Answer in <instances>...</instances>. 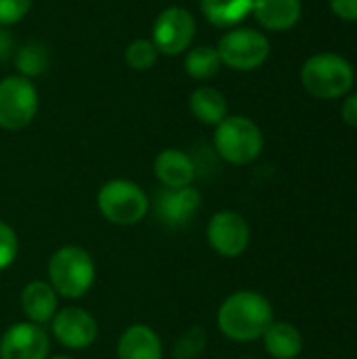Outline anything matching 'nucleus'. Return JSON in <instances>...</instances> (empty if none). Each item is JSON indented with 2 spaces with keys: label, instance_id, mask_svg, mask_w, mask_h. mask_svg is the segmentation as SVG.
I'll use <instances>...</instances> for the list:
<instances>
[{
  "label": "nucleus",
  "instance_id": "obj_4",
  "mask_svg": "<svg viewBox=\"0 0 357 359\" xmlns=\"http://www.w3.org/2000/svg\"><path fill=\"white\" fill-rule=\"evenodd\" d=\"M97 208L105 221L120 227H130L141 223L149 208L151 200L141 185L130 179H109L97 191Z\"/></svg>",
  "mask_w": 357,
  "mask_h": 359
},
{
  "label": "nucleus",
  "instance_id": "obj_8",
  "mask_svg": "<svg viewBox=\"0 0 357 359\" xmlns=\"http://www.w3.org/2000/svg\"><path fill=\"white\" fill-rule=\"evenodd\" d=\"M198 25L194 15L183 6H166L154 19L151 25V42L160 55L177 57L191 48Z\"/></svg>",
  "mask_w": 357,
  "mask_h": 359
},
{
  "label": "nucleus",
  "instance_id": "obj_2",
  "mask_svg": "<svg viewBox=\"0 0 357 359\" xmlns=\"http://www.w3.org/2000/svg\"><path fill=\"white\" fill-rule=\"evenodd\" d=\"M97 267L90 252L82 246H61L57 248L46 263V282L53 286L57 297L63 299H82L95 284Z\"/></svg>",
  "mask_w": 357,
  "mask_h": 359
},
{
  "label": "nucleus",
  "instance_id": "obj_6",
  "mask_svg": "<svg viewBox=\"0 0 357 359\" xmlns=\"http://www.w3.org/2000/svg\"><path fill=\"white\" fill-rule=\"evenodd\" d=\"M217 53L225 67L252 72L269 59L271 44L269 38L255 27H231L219 38Z\"/></svg>",
  "mask_w": 357,
  "mask_h": 359
},
{
  "label": "nucleus",
  "instance_id": "obj_14",
  "mask_svg": "<svg viewBox=\"0 0 357 359\" xmlns=\"http://www.w3.org/2000/svg\"><path fill=\"white\" fill-rule=\"evenodd\" d=\"M21 311L32 324H50L59 311V297L46 280H32L21 290Z\"/></svg>",
  "mask_w": 357,
  "mask_h": 359
},
{
  "label": "nucleus",
  "instance_id": "obj_25",
  "mask_svg": "<svg viewBox=\"0 0 357 359\" xmlns=\"http://www.w3.org/2000/svg\"><path fill=\"white\" fill-rule=\"evenodd\" d=\"M34 0H0V27L19 23L32 8Z\"/></svg>",
  "mask_w": 357,
  "mask_h": 359
},
{
  "label": "nucleus",
  "instance_id": "obj_1",
  "mask_svg": "<svg viewBox=\"0 0 357 359\" xmlns=\"http://www.w3.org/2000/svg\"><path fill=\"white\" fill-rule=\"evenodd\" d=\"M274 324L269 299L257 290L231 292L217 309V326L223 337L236 343L259 341Z\"/></svg>",
  "mask_w": 357,
  "mask_h": 359
},
{
  "label": "nucleus",
  "instance_id": "obj_11",
  "mask_svg": "<svg viewBox=\"0 0 357 359\" xmlns=\"http://www.w3.org/2000/svg\"><path fill=\"white\" fill-rule=\"evenodd\" d=\"M48 332L32 322L11 324L0 337V359H48Z\"/></svg>",
  "mask_w": 357,
  "mask_h": 359
},
{
  "label": "nucleus",
  "instance_id": "obj_28",
  "mask_svg": "<svg viewBox=\"0 0 357 359\" xmlns=\"http://www.w3.org/2000/svg\"><path fill=\"white\" fill-rule=\"evenodd\" d=\"M13 50H15L13 36H11L4 27H0V63L6 61V59L13 55Z\"/></svg>",
  "mask_w": 357,
  "mask_h": 359
},
{
  "label": "nucleus",
  "instance_id": "obj_16",
  "mask_svg": "<svg viewBox=\"0 0 357 359\" xmlns=\"http://www.w3.org/2000/svg\"><path fill=\"white\" fill-rule=\"evenodd\" d=\"M250 15L267 32H286L299 23L303 15V2L301 0H255Z\"/></svg>",
  "mask_w": 357,
  "mask_h": 359
},
{
  "label": "nucleus",
  "instance_id": "obj_12",
  "mask_svg": "<svg viewBox=\"0 0 357 359\" xmlns=\"http://www.w3.org/2000/svg\"><path fill=\"white\" fill-rule=\"evenodd\" d=\"M200 204H202V194L194 185L177 187V189L162 187L156 194L154 210L162 225L170 229H181L194 221V217L200 210Z\"/></svg>",
  "mask_w": 357,
  "mask_h": 359
},
{
  "label": "nucleus",
  "instance_id": "obj_9",
  "mask_svg": "<svg viewBox=\"0 0 357 359\" xmlns=\"http://www.w3.org/2000/svg\"><path fill=\"white\" fill-rule=\"evenodd\" d=\"M210 248L225 259H238L250 246V225L236 210H219L206 225Z\"/></svg>",
  "mask_w": 357,
  "mask_h": 359
},
{
  "label": "nucleus",
  "instance_id": "obj_29",
  "mask_svg": "<svg viewBox=\"0 0 357 359\" xmlns=\"http://www.w3.org/2000/svg\"><path fill=\"white\" fill-rule=\"evenodd\" d=\"M48 359H72V358H67V355H53V358H48Z\"/></svg>",
  "mask_w": 357,
  "mask_h": 359
},
{
  "label": "nucleus",
  "instance_id": "obj_26",
  "mask_svg": "<svg viewBox=\"0 0 357 359\" xmlns=\"http://www.w3.org/2000/svg\"><path fill=\"white\" fill-rule=\"evenodd\" d=\"M330 8L343 21H357V0H330Z\"/></svg>",
  "mask_w": 357,
  "mask_h": 359
},
{
  "label": "nucleus",
  "instance_id": "obj_27",
  "mask_svg": "<svg viewBox=\"0 0 357 359\" xmlns=\"http://www.w3.org/2000/svg\"><path fill=\"white\" fill-rule=\"evenodd\" d=\"M341 118L347 126L357 128V93L349 95L341 105Z\"/></svg>",
  "mask_w": 357,
  "mask_h": 359
},
{
  "label": "nucleus",
  "instance_id": "obj_30",
  "mask_svg": "<svg viewBox=\"0 0 357 359\" xmlns=\"http://www.w3.org/2000/svg\"><path fill=\"white\" fill-rule=\"evenodd\" d=\"M242 359H255V358H242Z\"/></svg>",
  "mask_w": 357,
  "mask_h": 359
},
{
  "label": "nucleus",
  "instance_id": "obj_20",
  "mask_svg": "<svg viewBox=\"0 0 357 359\" xmlns=\"http://www.w3.org/2000/svg\"><path fill=\"white\" fill-rule=\"evenodd\" d=\"M221 57L217 53V46L210 44H200L194 46L185 53V61L183 67L187 72L189 78L194 80H210L219 74L221 69Z\"/></svg>",
  "mask_w": 357,
  "mask_h": 359
},
{
  "label": "nucleus",
  "instance_id": "obj_13",
  "mask_svg": "<svg viewBox=\"0 0 357 359\" xmlns=\"http://www.w3.org/2000/svg\"><path fill=\"white\" fill-rule=\"evenodd\" d=\"M196 172L198 170H196L194 158L187 151L177 149V147L162 149L154 160V175L158 183L166 189L194 185Z\"/></svg>",
  "mask_w": 357,
  "mask_h": 359
},
{
  "label": "nucleus",
  "instance_id": "obj_18",
  "mask_svg": "<svg viewBox=\"0 0 357 359\" xmlns=\"http://www.w3.org/2000/svg\"><path fill=\"white\" fill-rule=\"evenodd\" d=\"M189 111L200 124H206V126H217L229 116L225 95L219 88L206 86V84L198 86L189 95Z\"/></svg>",
  "mask_w": 357,
  "mask_h": 359
},
{
  "label": "nucleus",
  "instance_id": "obj_23",
  "mask_svg": "<svg viewBox=\"0 0 357 359\" xmlns=\"http://www.w3.org/2000/svg\"><path fill=\"white\" fill-rule=\"evenodd\" d=\"M206 349V332L200 326H194L187 330L175 345V358L177 359H196Z\"/></svg>",
  "mask_w": 357,
  "mask_h": 359
},
{
  "label": "nucleus",
  "instance_id": "obj_5",
  "mask_svg": "<svg viewBox=\"0 0 357 359\" xmlns=\"http://www.w3.org/2000/svg\"><path fill=\"white\" fill-rule=\"evenodd\" d=\"M351 63L337 53L311 55L301 67L303 88L316 99H339L345 97L353 86Z\"/></svg>",
  "mask_w": 357,
  "mask_h": 359
},
{
  "label": "nucleus",
  "instance_id": "obj_10",
  "mask_svg": "<svg viewBox=\"0 0 357 359\" xmlns=\"http://www.w3.org/2000/svg\"><path fill=\"white\" fill-rule=\"evenodd\" d=\"M50 330L55 341L69 351L88 349L99 337V324L82 307H63L50 320Z\"/></svg>",
  "mask_w": 357,
  "mask_h": 359
},
{
  "label": "nucleus",
  "instance_id": "obj_15",
  "mask_svg": "<svg viewBox=\"0 0 357 359\" xmlns=\"http://www.w3.org/2000/svg\"><path fill=\"white\" fill-rule=\"evenodd\" d=\"M164 347L154 328L147 324L128 326L116 345V359H162Z\"/></svg>",
  "mask_w": 357,
  "mask_h": 359
},
{
  "label": "nucleus",
  "instance_id": "obj_24",
  "mask_svg": "<svg viewBox=\"0 0 357 359\" xmlns=\"http://www.w3.org/2000/svg\"><path fill=\"white\" fill-rule=\"evenodd\" d=\"M19 255V238L17 231L0 219V271L8 269Z\"/></svg>",
  "mask_w": 357,
  "mask_h": 359
},
{
  "label": "nucleus",
  "instance_id": "obj_7",
  "mask_svg": "<svg viewBox=\"0 0 357 359\" xmlns=\"http://www.w3.org/2000/svg\"><path fill=\"white\" fill-rule=\"evenodd\" d=\"M38 88L29 78L19 74L0 80V128L21 130L32 124L38 114Z\"/></svg>",
  "mask_w": 357,
  "mask_h": 359
},
{
  "label": "nucleus",
  "instance_id": "obj_21",
  "mask_svg": "<svg viewBox=\"0 0 357 359\" xmlns=\"http://www.w3.org/2000/svg\"><path fill=\"white\" fill-rule=\"evenodd\" d=\"M48 63H50V53H48V46L42 44V42H25L21 48H17L15 53V67H17V74L23 76V78H38L42 76L46 69H48Z\"/></svg>",
  "mask_w": 357,
  "mask_h": 359
},
{
  "label": "nucleus",
  "instance_id": "obj_19",
  "mask_svg": "<svg viewBox=\"0 0 357 359\" xmlns=\"http://www.w3.org/2000/svg\"><path fill=\"white\" fill-rule=\"evenodd\" d=\"M255 0H200V11L215 27H238L250 13Z\"/></svg>",
  "mask_w": 357,
  "mask_h": 359
},
{
  "label": "nucleus",
  "instance_id": "obj_22",
  "mask_svg": "<svg viewBox=\"0 0 357 359\" xmlns=\"http://www.w3.org/2000/svg\"><path fill=\"white\" fill-rule=\"evenodd\" d=\"M158 57H160V53H158V48L154 46V42L149 38H137L124 50V61L135 72L151 69L156 65Z\"/></svg>",
  "mask_w": 357,
  "mask_h": 359
},
{
  "label": "nucleus",
  "instance_id": "obj_3",
  "mask_svg": "<svg viewBox=\"0 0 357 359\" xmlns=\"http://www.w3.org/2000/svg\"><path fill=\"white\" fill-rule=\"evenodd\" d=\"M213 143L221 160L234 166H246L261 156L265 137L255 120L246 116H227L215 126Z\"/></svg>",
  "mask_w": 357,
  "mask_h": 359
},
{
  "label": "nucleus",
  "instance_id": "obj_17",
  "mask_svg": "<svg viewBox=\"0 0 357 359\" xmlns=\"http://www.w3.org/2000/svg\"><path fill=\"white\" fill-rule=\"evenodd\" d=\"M263 347L265 353L274 359H297L303 353L305 341L301 330L290 322H276L265 330Z\"/></svg>",
  "mask_w": 357,
  "mask_h": 359
}]
</instances>
